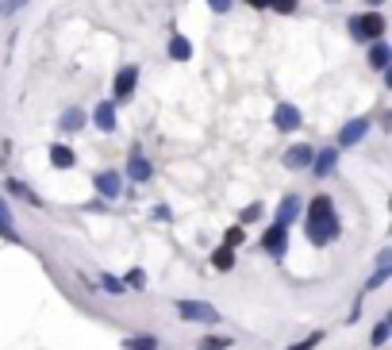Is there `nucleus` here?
Masks as SVG:
<instances>
[{
	"mask_svg": "<svg viewBox=\"0 0 392 350\" xmlns=\"http://www.w3.org/2000/svg\"><path fill=\"white\" fill-rule=\"evenodd\" d=\"M304 235H308L312 247H331V242L342 235L334 200L327 197V192H319V197H312L308 204H304Z\"/></svg>",
	"mask_w": 392,
	"mask_h": 350,
	"instance_id": "f257e3e1",
	"label": "nucleus"
},
{
	"mask_svg": "<svg viewBox=\"0 0 392 350\" xmlns=\"http://www.w3.org/2000/svg\"><path fill=\"white\" fill-rule=\"evenodd\" d=\"M346 31H350L358 42H377L384 31H389V24H384V16L377 8H369V12H361V16L346 19Z\"/></svg>",
	"mask_w": 392,
	"mask_h": 350,
	"instance_id": "f03ea898",
	"label": "nucleus"
},
{
	"mask_svg": "<svg viewBox=\"0 0 392 350\" xmlns=\"http://www.w3.org/2000/svg\"><path fill=\"white\" fill-rule=\"evenodd\" d=\"M177 308V316L181 319H189V324H219V312H216V304H208V300H189V297H181L173 304Z\"/></svg>",
	"mask_w": 392,
	"mask_h": 350,
	"instance_id": "7ed1b4c3",
	"label": "nucleus"
},
{
	"mask_svg": "<svg viewBox=\"0 0 392 350\" xmlns=\"http://www.w3.org/2000/svg\"><path fill=\"white\" fill-rule=\"evenodd\" d=\"M135 85H139V66H119L116 77H112V97H116V104H123V100L135 97Z\"/></svg>",
	"mask_w": 392,
	"mask_h": 350,
	"instance_id": "20e7f679",
	"label": "nucleus"
},
{
	"mask_svg": "<svg viewBox=\"0 0 392 350\" xmlns=\"http://www.w3.org/2000/svg\"><path fill=\"white\" fill-rule=\"evenodd\" d=\"M300 216H304V200L296 197V192H284V197H281V204H277V216H273V224L289 231V227L296 224Z\"/></svg>",
	"mask_w": 392,
	"mask_h": 350,
	"instance_id": "39448f33",
	"label": "nucleus"
},
{
	"mask_svg": "<svg viewBox=\"0 0 392 350\" xmlns=\"http://www.w3.org/2000/svg\"><path fill=\"white\" fill-rule=\"evenodd\" d=\"M92 189L101 192L104 200H119L123 197V174L119 169H101V174L92 177Z\"/></svg>",
	"mask_w": 392,
	"mask_h": 350,
	"instance_id": "423d86ee",
	"label": "nucleus"
},
{
	"mask_svg": "<svg viewBox=\"0 0 392 350\" xmlns=\"http://www.w3.org/2000/svg\"><path fill=\"white\" fill-rule=\"evenodd\" d=\"M304 116L296 104H289V100H277V108H273V127L277 131H300Z\"/></svg>",
	"mask_w": 392,
	"mask_h": 350,
	"instance_id": "0eeeda50",
	"label": "nucleus"
},
{
	"mask_svg": "<svg viewBox=\"0 0 392 350\" xmlns=\"http://www.w3.org/2000/svg\"><path fill=\"white\" fill-rule=\"evenodd\" d=\"M92 124H96V131H104V135H112L116 131V100H101L96 108H92Z\"/></svg>",
	"mask_w": 392,
	"mask_h": 350,
	"instance_id": "6e6552de",
	"label": "nucleus"
},
{
	"mask_svg": "<svg viewBox=\"0 0 392 350\" xmlns=\"http://www.w3.org/2000/svg\"><path fill=\"white\" fill-rule=\"evenodd\" d=\"M262 250H266V254H273V258H281L284 250H289V231L273 224L266 235H262Z\"/></svg>",
	"mask_w": 392,
	"mask_h": 350,
	"instance_id": "1a4fd4ad",
	"label": "nucleus"
},
{
	"mask_svg": "<svg viewBox=\"0 0 392 350\" xmlns=\"http://www.w3.org/2000/svg\"><path fill=\"white\" fill-rule=\"evenodd\" d=\"M312 154H316V150L308 147V142H296V147H289L284 150V169H308L312 166Z\"/></svg>",
	"mask_w": 392,
	"mask_h": 350,
	"instance_id": "9d476101",
	"label": "nucleus"
},
{
	"mask_svg": "<svg viewBox=\"0 0 392 350\" xmlns=\"http://www.w3.org/2000/svg\"><path fill=\"white\" fill-rule=\"evenodd\" d=\"M366 135H369V119H366V116H361V119H350V124L339 131V147H358Z\"/></svg>",
	"mask_w": 392,
	"mask_h": 350,
	"instance_id": "9b49d317",
	"label": "nucleus"
},
{
	"mask_svg": "<svg viewBox=\"0 0 392 350\" xmlns=\"http://www.w3.org/2000/svg\"><path fill=\"white\" fill-rule=\"evenodd\" d=\"M339 166V150L334 147H327V150H319V154H312V174L316 177H331V169Z\"/></svg>",
	"mask_w": 392,
	"mask_h": 350,
	"instance_id": "f8f14e48",
	"label": "nucleus"
},
{
	"mask_svg": "<svg viewBox=\"0 0 392 350\" xmlns=\"http://www.w3.org/2000/svg\"><path fill=\"white\" fill-rule=\"evenodd\" d=\"M151 174H154V169H151V162L142 158V150L135 147V150H131V158H127V177L142 185V181H151Z\"/></svg>",
	"mask_w": 392,
	"mask_h": 350,
	"instance_id": "ddd939ff",
	"label": "nucleus"
},
{
	"mask_svg": "<svg viewBox=\"0 0 392 350\" xmlns=\"http://www.w3.org/2000/svg\"><path fill=\"white\" fill-rule=\"evenodd\" d=\"M4 189H8L12 197L27 200L31 208H42V197H39V192H35V189H31V185H27V181H19V177H8V181H4Z\"/></svg>",
	"mask_w": 392,
	"mask_h": 350,
	"instance_id": "4468645a",
	"label": "nucleus"
},
{
	"mask_svg": "<svg viewBox=\"0 0 392 350\" xmlns=\"http://www.w3.org/2000/svg\"><path fill=\"white\" fill-rule=\"evenodd\" d=\"M85 124H89V116H85V108H66L58 116V127L66 135H77V131H85Z\"/></svg>",
	"mask_w": 392,
	"mask_h": 350,
	"instance_id": "2eb2a0df",
	"label": "nucleus"
},
{
	"mask_svg": "<svg viewBox=\"0 0 392 350\" xmlns=\"http://www.w3.org/2000/svg\"><path fill=\"white\" fill-rule=\"evenodd\" d=\"M389 62H392V47L384 39H377L373 47H369V66L381 69V74H389Z\"/></svg>",
	"mask_w": 392,
	"mask_h": 350,
	"instance_id": "dca6fc26",
	"label": "nucleus"
},
{
	"mask_svg": "<svg viewBox=\"0 0 392 350\" xmlns=\"http://www.w3.org/2000/svg\"><path fill=\"white\" fill-rule=\"evenodd\" d=\"M0 239L8 242H24V235L16 231V224H12V208L4 204V197H0Z\"/></svg>",
	"mask_w": 392,
	"mask_h": 350,
	"instance_id": "f3484780",
	"label": "nucleus"
},
{
	"mask_svg": "<svg viewBox=\"0 0 392 350\" xmlns=\"http://www.w3.org/2000/svg\"><path fill=\"white\" fill-rule=\"evenodd\" d=\"M74 162H77V154L69 147H62V142H54V147H51V166L54 169H69Z\"/></svg>",
	"mask_w": 392,
	"mask_h": 350,
	"instance_id": "a211bd4d",
	"label": "nucleus"
},
{
	"mask_svg": "<svg viewBox=\"0 0 392 350\" xmlns=\"http://www.w3.org/2000/svg\"><path fill=\"white\" fill-rule=\"evenodd\" d=\"M212 269H219V274H231V269H235V250H231V247L212 250Z\"/></svg>",
	"mask_w": 392,
	"mask_h": 350,
	"instance_id": "6ab92c4d",
	"label": "nucleus"
},
{
	"mask_svg": "<svg viewBox=\"0 0 392 350\" xmlns=\"http://www.w3.org/2000/svg\"><path fill=\"white\" fill-rule=\"evenodd\" d=\"M169 58L173 62H189L192 58V42L185 39V35H173V39H169Z\"/></svg>",
	"mask_w": 392,
	"mask_h": 350,
	"instance_id": "aec40b11",
	"label": "nucleus"
},
{
	"mask_svg": "<svg viewBox=\"0 0 392 350\" xmlns=\"http://www.w3.org/2000/svg\"><path fill=\"white\" fill-rule=\"evenodd\" d=\"M123 350H158V339L154 335H127Z\"/></svg>",
	"mask_w": 392,
	"mask_h": 350,
	"instance_id": "412c9836",
	"label": "nucleus"
},
{
	"mask_svg": "<svg viewBox=\"0 0 392 350\" xmlns=\"http://www.w3.org/2000/svg\"><path fill=\"white\" fill-rule=\"evenodd\" d=\"M196 350H231V339L227 335H204V339H196Z\"/></svg>",
	"mask_w": 392,
	"mask_h": 350,
	"instance_id": "4be33fe9",
	"label": "nucleus"
},
{
	"mask_svg": "<svg viewBox=\"0 0 392 350\" xmlns=\"http://www.w3.org/2000/svg\"><path fill=\"white\" fill-rule=\"evenodd\" d=\"M389 335H392V319L384 316L381 324L373 327V335H369V347H384V342H389Z\"/></svg>",
	"mask_w": 392,
	"mask_h": 350,
	"instance_id": "5701e85b",
	"label": "nucleus"
},
{
	"mask_svg": "<svg viewBox=\"0 0 392 350\" xmlns=\"http://www.w3.org/2000/svg\"><path fill=\"white\" fill-rule=\"evenodd\" d=\"M262 212H266L262 204H246V208L239 212V227H246V224H254V219H262Z\"/></svg>",
	"mask_w": 392,
	"mask_h": 350,
	"instance_id": "b1692460",
	"label": "nucleus"
},
{
	"mask_svg": "<svg viewBox=\"0 0 392 350\" xmlns=\"http://www.w3.org/2000/svg\"><path fill=\"white\" fill-rule=\"evenodd\" d=\"M323 339H327V335H323V331H312V335H308V339H300V342H292V347H289V350H316V347H319V342H323Z\"/></svg>",
	"mask_w": 392,
	"mask_h": 350,
	"instance_id": "393cba45",
	"label": "nucleus"
},
{
	"mask_svg": "<svg viewBox=\"0 0 392 350\" xmlns=\"http://www.w3.org/2000/svg\"><path fill=\"white\" fill-rule=\"evenodd\" d=\"M269 8L281 12V16H292V12L300 8V0H269Z\"/></svg>",
	"mask_w": 392,
	"mask_h": 350,
	"instance_id": "a878e982",
	"label": "nucleus"
},
{
	"mask_svg": "<svg viewBox=\"0 0 392 350\" xmlns=\"http://www.w3.org/2000/svg\"><path fill=\"white\" fill-rule=\"evenodd\" d=\"M123 285L127 289H146V274H142V269H131V274L123 277Z\"/></svg>",
	"mask_w": 392,
	"mask_h": 350,
	"instance_id": "bb28decb",
	"label": "nucleus"
},
{
	"mask_svg": "<svg viewBox=\"0 0 392 350\" xmlns=\"http://www.w3.org/2000/svg\"><path fill=\"white\" fill-rule=\"evenodd\" d=\"M223 247H242V227L239 224H235V227H227V235H223Z\"/></svg>",
	"mask_w": 392,
	"mask_h": 350,
	"instance_id": "cd10ccee",
	"label": "nucleus"
},
{
	"mask_svg": "<svg viewBox=\"0 0 392 350\" xmlns=\"http://www.w3.org/2000/svg\"><path fill=\"white\" fill-rule=\"evenodd\" d=\"M101 281H104V289H108V292H123V289H127V285L119 281V277H112V274H104Z\"/></svg>",
	"mask_w": 392,
	"mask_h": 350,
	"instance_id": "c85d7f7f",
	"label": "nucleus"
},
{
	"mask_svg": "<svg viewBox=\"0 0 392 350\" xmlns=\"http://www.w3.org/2000/svg\"><path fill=\"white\" fill-rule=\"evenodd\" d=\"M208 8L216 12V16H223V12H231V0H208Z\"/></svg>",
	"mask_w": 392,
	"mask_h": 350,
	"instance_id": "c756f323",
	"label": "nucleus"
},
{
	"mask_svg": "<svg viewBox=\"0 0 392 350\" xmlns=\"http://www.w3.org/2000/svg\"><path fill=\"white\" fill-rule=\"evenodd\" d=\"M19 4H27V0H4V4H0V16H8V12H16Z\"/></svg>",
	"mask_w": 392,
	"mask_h": 350,
	"instance_id": "7c9ffc66",
	"label": "nucleus"
},
{
	"mask_svg": "<svg viewBox=\"0 0 392 350\" xmlns=\"http://www.w3.org/2000/svg\"><path fill=\"white\" fill-rule=\"evenodd\" d=\"M154 219H162V224L169 219V208H166V204H158V208H154Z\"/></svg>",
	"mask_w": 392,
	"mask_h": 350,
	"instance_id": "2f4dec72",
	"label": "nucleus"
},
{
	"mask_svg": "<svg viewBox=\"0 0 392 350\" xmlns=\"http://www.w3.org/2000/svg\"><path fill=\"white\" fill-rule=\"evenodd\" d=\"M242 4H250V8H258V12L269 8V0H242Z\"/></svg>",
	"mask_w": 392,
	"mask_h": 350,
	"instance_id": "473e14b6",
	"label": "nucleus"
},
{
	"mask_svg": "<svg viewBox=\"0 0 392 350\" xmlns=\"http://www.w3.org/2000/svg\"><path fill=\"white\" fill-rule=\"evenodd\" d=\"M361 4H369V8H377V4H384V0H361Z\"/></svg>",
	"mask_w": 392,
	"mask_h": 350,
	"instance_id": "72a5a7b5",
	"label": "nucleus"
}]
</instances>
